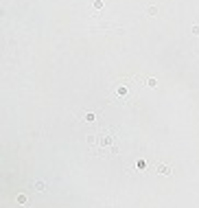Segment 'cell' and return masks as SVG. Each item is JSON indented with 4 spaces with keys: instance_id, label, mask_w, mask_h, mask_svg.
I'll list each match as a JSON object with an SVG mask.
<instances>
[{
    "instance_id": "obj_1",
    "label": "cell",
    "mask_w": 199,
    "mask_h": 208,
    "mask_svg": "<svg viewBox=\"0 0 199 208\" xmlns=\"http://www.w3.org/2000/svg\"><path fill=\"white\" fill-rule=\"evenodd\" d=\"M94 29H98V31H120L114 22H96V27Z\"/></svg>"
},
{
    "instance_id": "obj_2",
    "label": "cell",
    "mask_w": 199,
    "mask_h": 208,
    "mask_svg": "<svg viewBox=\"0 0 199 208\" xmlns=\"http://www.w3.org/2000/svg\"><path fill=\"white\" fill-rule=\"evenodd\" d=\"M105 7V0H92V9H96V11H101Z\"/></svg>"
},
{
    "instance_id": "obj_3",
    "label": "cell",
    "mask_w": 199,
    "mask_h": 208,
    "mask_svg": "<svg viewBox=\"0 0 199 208\" xmlns=\"http://www.w3.org/2000/svg\"><path fill=\"white\" fill-rule=\"evenodd\" d=\"M147 83H149V88H155V85H158V79H155V77H149Z\"/></svg>"
},
{
    "instance_id": "obj_4",
    "label": "cell",
    "mask_w": 199,
    "mask_h": 208,
    "mask_svg": "<svg viewBox=\"0 0 199 208\" xmlns=\"http://www.w3.org/2000/svg\"><path fill=\"white\" fill-rule=\"evenodd\" d=\"M155 13H158L155 7H147V15H155Z\"/></svg>"
},
{
    "instance_id": "obj_5",
    "label": "cell",
    "mask_w": 199,
    "mask_h": 208,
    "mask_svg": "<svg viewBox=\"0 0 199 208\" xmlns=\"http://www.w3.org/2000/svg\"><path fill=\"white\" fill-rule=\"evenodd\" d=\"M190 31H193V35H199V24H193V29H190Z\"/></svg>"
}]
</instances>
